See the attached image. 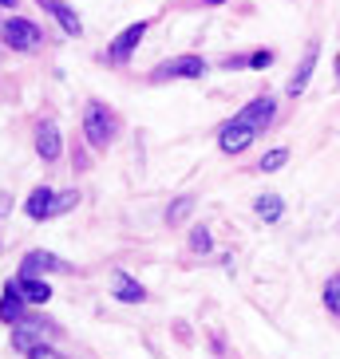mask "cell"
<instances>
[{
  "label": "cell",
  "instance_id": "6da1fadb",
  "mask_svg": "<svg viewBox=\"0 0 340 359\" xmlns=\"http://www.w3.org/2000/svg\"><path fill=\"white\" fill-rule=\"evenodd\" d=\"M115 135H119V115L107 103L91 99V103L84 107V138L96 150H107L111 142H115Z\"/></svg>",
  "mask_w": 340,
  "mask_h": 359
},
{
  "label": "cell",
  "instance_id": "7a4b0ae2",
  "mask_svg": "<svg viewBox=\"0 0 340 359\" xmlns=\"http://www.w3.org/2000/svg\"><path fill=\"white\" fill-rule=\"evenodd\" d=\"M0 40L8 43L12 52H32V48H40L44 36L40 28H36L32 20H24V16H8V20L0 24Z\"/></svg>",
  "mask_w": 340,
  "mask_h": 359
},
{
  "label": "cell",
  "instance_id": "3957f363",
  "mask_svg": "<svg viewBox=\"0 0 340 359\" xmlns=\"http://www.w3.org/2000/svg\"><path fill=\"white\" fill-rule=\"evenodd\" d=\"M206 72H210V64H206L202 55H174V60L155 67L150 79L155 83H166V79H202Z\"/></svg>",
  "mask_w": 340,
  "mask_h": 359
},
{
  "label": "cell",
  "instance_id": "277c9868",
  "mask_svg": "<svg viewBox=\"0 0 340 359\" xmlns=\"http://www.w3.org/2000/svg\"><path fill=\"white\" fill-rule=\"evenodd\" d=\"M147 28H150V20H138V24H127L123 32L111 40V48H107V64L111 67H123L135 55V48L143 43V36H147Z\"/></svg>",
  "mask_w": 340,
  "mask_h": 359
},
{
  "label": "cell",
  "instance_id": "5b68a950",
  "mask_svg": "<svg viewBox=\"0 0 340 359\" xmlns=\"http://www.w3.org/2000/svg\"><path fill=\"white\" fill-rule=\"evenodd\" d=\"M55 336V324H36V320H20V324H12V348L16 351H28L40 348V344H48V339Z\"/></svg>",
  "mask_w": 340,
  "mask_h": 359
},
{
  "label": "cell",
  "instance_id": "8992f818",
  "mask_svg": "<svg viewBox=\"0 0 340 359\" xmlns=\"http://www.w3.org/2000/svg\"><path fill=\"white\" fill-rule=\"evenodd\" d=\"M273 118H277V99H273V95H257L249 107H242V111H237L234 123H242V127H254L257 135H261V130L273 123Z\"/></svg>",
  "mask_w": 340,
  "mask_h": 359
},
{
  "label": "cell",
  "instance_id": "52a82bcc",
  "mask_svg": "<svg viewBox=\"0 0 340 359\" xmlns=\"http://www.w3.org/2000/svg\"><path fill=\"white\" fill-rule=\"evenodd\" d=\"M254 138H257L254 127H242V123H225V127L218 130V150H222V154H245Z\"/></svg>",
  "mask_w": 340,
  "mask_h": 359
},
{
  "label": "cell",
  "instance_id": "ba28073f",
  "mask_svg": "<svg viewBox=\"0 0 340 359\" xmlns=\"http://www.w3.org/2000/svg\"><path fill=\"white\" fill-rule=\"evenodd\" d=\"M36 4H40V8L48 12V16H52L67 36H84V20H79V12H75L67 0H36Z\"/></svg>",
  "mask_w": 340,
  "mask_h": 359
},
{
  "label": "cell",
  "instance_id": "9c48e42d",
  "mask_svg": "<svg viewBox=\"0 0 340 359\" xmlns=\"http://www.w3.org/2000/svg\"><path fill=\"white\" fill-rule=\"evenodd\" d=\"M317 60H320V43L313 40L305 48V55H301V64H297V72H293V79H289V95L297 99V95H305V87H308V79H313V72H317Z\"/></svg>",
  "mask_w": 340,
  "mask_h": 359
},
{
  "label": "cell",
  "instance_id": "30bf717a",
  "mask_svg": "<svg viewBox=\"0 0 340 359\" xmlns=\"http://www.w3.org/2000/svg\"><path fill=\"white\" fill-rule=\"evenodd\" d=\"M67 261L55 253H44V249H32V253L20 261V276H44V273H64Z\"/></svg>",
  "mask_w": 340,
  "mask_h": 359
},
{
  "label": "cell",
  "instance_id": "8fae6325",
  "mask_svg": "<svg viewBox=\"0 0 340 359\" xmlns=\"http://www.w3.org/2000/svg\"><path fill=\"white\" fill-rule=\"evenodd\" d=\"M111 296H115L119 304H143V300H147V288L138 285L131 273L115 269V273H111Z\"/></svg>",
  "mask_w": 340,
  "mask_h": 359
},
{
  "label": "cell",
  "instance_id": "7c38bea8",
  "mask_svg": "<svg viewBox=\"0 0 340 359\" xmlns=\"http://www.w3.org/2000/svg\"><path fill=\"white\" fill-rule=\"evenodd\" d=\"M60 150H64L60 127H55L52 118H44L40 127H36V154H40L44 162H55V158H60Z\"/></svg>",
  "mask_w": 340,
  "mask_h": 359
},
{
  "label": "cell",
  "instance_id": "4fadbf2b",
  "mask_svg": "<svg viewBox=\"0 0 340 359\" xmlns=\"http://www.w3.org/2000/svg\"><path fill=\"white\" fill-rule=\"evenodd\" d=\"M0 320H4V324H20V320H28V300L16 292L12 280L4 285V296H0Z\"/></svg>",
  "mask_w": 340,
  "mask_h": 359
},
{
  "label": "cell",
  "instance_id": "5bb4252c",
  "mask_svg": "<svg viewBox=\"0 0 340 359\" xmlns=\"http://www.w3.org/2000/svg\"><path fill=\"white\" fill-rule=\"evenodd\" d=\"M52 198H55L52 186H36V190L28 194V201H24V213H28L32 222H48V217H52Z\"/></svg>",
  "mask_w": 340,
  "mask_h": 359
},
{
  "label": "cell",
  "instance_id": "9a60e30c",
  "mask_svg": "<svg viewBox=\"0 0 340 359\" xmlns=\"http://www.w3.org/2000/svg\"><path fill=\"white\" fill-rule=\"evenodd\" d=\"M12 285H16V292H20L28 304H48V300H52V285L40 280V276H16Z\"/></svg>",
  "mask_w": 340,
  "mask_h": 359
},
{
  "label": "cell",
  "instance_id": "2e32d148",
  "mask_svg": "<svg viewBox=\"0 0 340 359\" xmlns=\"http://www.w3.org/2000/svg\"><path fill=\"white\" fill-rule=\"evenodd\" d=\"M257 217L261 222H281V213H285V201H281V194H266V198H257Z\"/></svg>",
  "mask_w": 340,
  "mask_h": 359
},
{
  "label": "cell",
  "instance_id": "e0dca14e",
  "mask_svg": "<svg viewBox=\"0 0 340 359\" xmlns=\"http://www.w3.org/2000/svg\"><path fill=\"white\" fill-rule=\"evenodd\" d=\"M325 308H329V316L340 320V273L325 280Z\"/></svg>",
  "mask_w": 340,
  "mask_h": 359
},
{
  "label": "cell",
  "instance_id": "ac0fdd59",
  "mask_svg": "<svg viewBox=\"0 0 340 359\" xmlns=\"http://www.w3.org/2000/svg\"><path fill=\"white\" fill-rule=\"evenodd\" d=\"M190 213H194V198H178V201L166 210V222H170V225H182Z\"/></svg>",
  "mask_w": 340,
  "mask_h": 359
},
{
  "label": "cell",
  "instance_id": "d6986e66",
  "mask_svg": "<svg viewBox=\"0 0 340 359\" xmlns=\"http://www.w3.org/2000/svg\"><path fill=\"white\" fill-rule=\"evenodd\" d=\"M285 162H289V150H285V147H277V150H269L266 158L257 162V170H261V174H273V170H281Z\"/></svg>",
  "mask_w": 340,
  "mask_h": 359
},
{
  "label": "cell",
  "instance_id": "ffe728a7",
  "mask_svg": "<svg viewBox=\"0 0 340 359\" xmlns=\"http://www.w3.org/2000/svg\"><path fill=\"white\" fill-rule=\"evenodd\" d=\"M75 205H79V194H75V190L55 194V198H52V217H60V213H72Z\"/></svg>",
  "mask_w": 340,
  "mask_h": 359
},
{
  "label": "cell",
  "instance_id": "44dd1931",
  "mask_svg": "<svg viewBox=\"0 0 340 359\" xmlns=\"http://www.w3.org/2000/svg\"><path fill=\"white\" fill-rule=\"evenodd\" d=\"M190 249H194V253H210V249H214V237H210L206 225H194V229H190Z\"/></svg>",
  "mask_w": 340,
  "mask_h": 359
},
{
  "label": "cell",
  "instance_id": "7402d4cb",
  "mask_svg": "<svg viewBox=\"0 0 340 359\" xmlns=\"http://www.w3.org/2000/svg\"><path fill=\"white\" fill-rule=\"evenodd\" d=\"M269 64H273V52H269V48H261V52H249V55H245V67H254V72H266Z\"/></svg>",
  "mask_w": 340,
  "mask_h": 359
},
{
  "label": "cell",
  "instance_id": "603a6c76",
  "mask_svg": "<svg viewBox=\"0 0 340 359\" xmlns=\"http://www.w3.org/2000/svg\"><path fill=\"white\" fill-rule=\"evenodd\" d=\"M28 359H64V355H60V351H52L48 344H40V348L28 351Z\"/></svg>",
  "mask_w": 340,
  "mask_h": 359
},
{
  "label": "cell",
  "instance_id": "cb8c5ba5",
  "mask_svg": "<svg viewBox=\"0 0 340 359\" xmlns=\"http://www.w3.org/2000/svg\"><path fill=\"white\" fill-rule=\"evenodd\" d=\"M206 8H218V4H225V0H202Z\"/></svg>",
  "mask_w": 340,
  "mask_h": 359
},
{
  "label": "cell",
  "instance_id": "d4e9b609",
  "mask_svg": "<svg viewBox=\"0 0 340 359\" xmlns=\"http://www.w3.org/2000/svg\"><path fill=\"white\" fill-rule=\"evenodd\" d=\"M0 8H16V0H0Z\"/></svg>",
  "mask_w": 340,
  "mask_h": 359
},
{
  "label": "cell",
  "instance_id": "484cf974",
  "mask_svg": "<svg viewBox=\"0 0 340 359\" xmlns=\"http://www.w3.org/2000/svg\"><path fill=\"white\" fill-rule=\"evenodd\" d=\"M336 79H340V60H336Z\"/></svg>",
  "mask_w": 340,
  "mask_h": 359
}]
</instances>
